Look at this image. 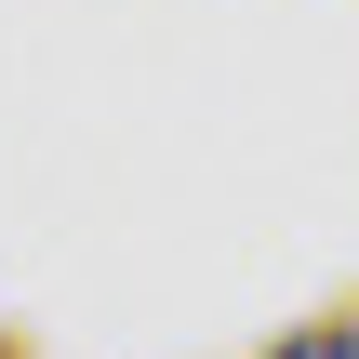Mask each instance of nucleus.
<instances>
[{
  "label": "nucleus",
  "mask_w": 359,
  "mask_h": 359,
  "mask_svg": "<svg viewBox=\"0 0 359 359\" xmlns=\"http://www.w3.org/2000/svg\"><path fill=\"white\" fill-rule=\"evenodd\" d=\"M266 359H359V320H306V333H280Z\"/></svg>",
  "instance_id": "1"
},
{
  "label": "nucleus",
  "mask_w": 359,
  "mask_h": 359,
  "mask_svg": "<svg viewBox=\"0 0 359 359\" xmlns=\"http://www.w3.org/2000/svg\"><path fill=\"white\" fill-rule=\"evenodd\" d=\"M0 359H13V346H0Z\"/></svg>",
  "instance_id": "2"
}]
</instances>
